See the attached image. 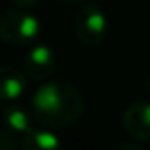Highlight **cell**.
I'll use <instances>...</instances> for the list:
<instances>
[{"instance_id":"obj_1","label":"cell","mask_w":150,"mask_h":150,"mask_svg":"<svg viewBox=\"0 0 150 150\" xmlns=\"http://www.w3.org/2000/svg\"><path fill=\"white\" fill-rule=\"evenodd\" d=\"M86 110L80 89L69 82H46L30 97V112L42 127H69Z\"/></svg>"},{"instance_id":"obj_2","label":"cell","mask_w":150,"mask_h":150,"mask_svg":"<svg viewBox=\"0 0 150 150\" xmlns=\"http://www.w3.org/2000/svg\"><path fill=\"white\" fill-rule=\"evenodd\" d=\"M40 21L27 10H6L0 13V38L11 46H33L40 34Z\"/></svg>"},{"instance_id":"obj_3","label":"cell","mask_w":150,"mask_h":150,"mask_svg":"<svg viewBox=\"0 0 150 150\" xmlns=\"http://www.w3.org/2000/svg\"><path fill=\"white\" fill-rule=\"evenodd\" d=\"M108 30V19L105 11L97 4H88L76 13L74 19V33L78 40L86 46H95L105 38Z\"/></svg>"},{"instance_id":"obj_4","label":"cell","mask_w":150,"mask_h":150,"mask_svg":"<svg viewBox=\"0 0 150 150\" xmlns=\"http://www.w3.org/2000/svg\"><path fill=\"white\" fill-rule=\"evenodd\" d=\"M122 125L131 139L150 143V103L137 101L127 105L122 114Z\"/></svg>"},{"instance_id":"obj_5","label":"cell","mask_w":150,"mask_h":150,"mask_svg":"<svg viewBox=\"0 0 150 150\" xmlns=\"http://www.w3.org/2000/svg\"><path fill=\"white\" fill-rule=\"evenodd\" d=\"M23 70L34 82H44L55 70V53L50 46L36 44L27 51L23 59Z\"/></svg>"},{"instance_id":"obj_6","label":"cell","mask_w":150,"mask_h":150,"mask_svg":"<svg viewBox=\"0 0 150 150\" xmlns=\"http://www.w3.org/2000/svg\"><path fill=\"white\" fill-rule=\"evenodd\" d=\"M27 76L19 69L10 65L0 67V101L13 103L25 93Z\"/></svg>"},{"instance_id":"obj_7","label":"cell","mask_w":150,"mask_h":150,"mask_svg":"<svg viewBox=\"0 0 150 150\" xmlns=\"http://www.w3.org/2000/svg\"><path fill=\"white\" fill-rule=\"evenodd\" d=\"M2 118H4V127L8 131H11L13 135H17L21 139V143H23V137L34 127L33 125V122H34L33 112L27 110L21 105H15V101L8 103V106L2 112Z\"/></svg>"},{"instance_id":"obj_8","label":"cell","mask_w":150,"mask_h":150,"mask_svg":"<svg viewBox=\"0 0 150 150\" xmlns=\"http://www.w3.org/2000/svg\"><path fill=\"white\" fill-rule=\"evenodd\" d=\"M61 144L59 137L48 129H30L25 137H23L21 148L25 150H55Z\"/></svg>"},{"instance_id":"obj_9","label":"cell","mask_w":150,"mask_h":150,"mask_svg":"<svg viewBox=\"0 0 150 150\" xmlns=\"http://www.w3.org/2000/svg\"><path fill=\"white\" fill-rule=\"evenodd\" d=\"M17 146H21V139L11 131H8L6 127L0 129V150H13Z\"/></svg>"},{"instance_id":"obj_10","label":"cell","mask_w":150,"mask_h":150,"mask_svg":"<svg viewBox=\"0 0 150 150\" xmlns=\"http://www.w3.org/2000/svg\"><path fill=\"white\" fill-rule=\"evenodd\" d=\"M13 4H17L19 8H30V6H36L40 0H11Z\"/></svg>"},{"instance_id":"obj_11","label":"cell","mask_w":150,"mask_h":150,"mask_svg":"<svg viewBox=\"0 0 150 150\" xmlns=\"http://www.w3.org/2000/svg\"><path fill=\"white\" fill-rule=\"evenodd\" d=\"M118 148H122V150H124V148H133V150H141V144H139V143H133V144H120V146H118Z\"/></svg>"},{"instance_id":"obj_12","label":"cell","mask_w":150,"mask_h":150,"mask_svg":"<svg viewBox=\"0 0 150 150\" xmlns=\"http://www.w3.org/2000/svg\"><path fill=\"white\" fill-rule=\"evenodd\" d=\"M61 2H67V4H76V2H80V0H61Z\"/></svg>"},{"instance_id":"obj_13","label":"cell","mask_w":150,"mask_h":150,"mask_svg":"<svg viewBox=\"0 0 150 150\" xmlns=\"http://www.w3.org/2000/svg\"><path fill=\"white\" fill-rule=\"evenodd\" d=\"M146 88H148V93H150V76H148V80H146Z\"/></svg>"}]
</instances>
